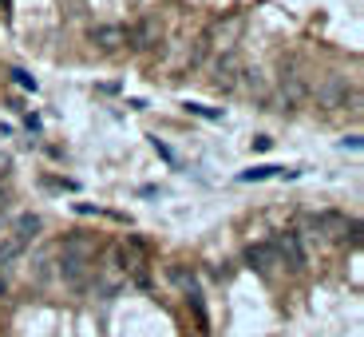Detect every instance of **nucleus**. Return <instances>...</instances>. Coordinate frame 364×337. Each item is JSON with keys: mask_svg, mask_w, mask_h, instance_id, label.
I'll list each match as a JSON object with an SVG mask.
<instances>
[{"mask_svg": "<svg viewBox=\"0 0 364 337\" xmlns=\"http://www.w3.org/2000/svg\"><path fill=\"white\" fill-rule=\"evenodd\" d=\"M55 262H60V278H64V286L83 290L87 278H91V270H95V238H87V234L64 238V247H60Z\"/></svg>", "mask_w": 364, "mask_h": 337, "instance_id": "f257e3e1", "label": "nucleus"}, {"mask_svg": "<svg viewBox=\"0 0 364 337\" xmlns=\"http://www.w3.org/2000/svg\"><path fill=\"white\" fill-rule=\"evenodd\" d=\"M242 56L234 52V48H226V52L214 60V76H210V83L218 91H237V80H242Z\"/></svg>", "mask_w": 364, "mask_h": 337, "instance_id": "f03ea898", "label": "nucleus"}, {"mask_svg": "<svg viewBox=\"0 0 364 337\" xmlns=\"http://www.w3.org/2000/svg\"><path fill=\"white\" fill-rule=\"evenodd\" d=\"M119 258H123V270L131 274V282L135 286H146V247H143V238H135L131 234L123 247H119Z\"/></svg>", "mask_w": 364, "mask_h": 337, "instance_id": "7ed1b4c3", "label": "nucleus"}, {"mask_svg": "<svg viewBox=\"0 0 364 337\" xmlns=\"http://www.w3.org/2000/svg\"><path fill=\"white\" fill-rule=\"evenodd\" d=\"M273 250H277V262H285L289 270H301V266H305V247H301L297 230H282V234L273 238Z\"/></svg>", "mask_w": 364, "mask_h": 337, "instance_id": "20e7f679", "label": "nucleus"}, {"mask_svg": "<svg viewBox=\"0 0 364 337\" xmlns=\"http://www.w3.org/2000/svg\"><path fill=\"white\" fill-rule=\"evenodd\" d=\"M305 95H309V83H305V76L289 72L282 80V88H277V103H282V111H293L305 103Z\"/></svg>", "mask_w": 364, "mask_h": 337, "instance_id": "39448f33", "label": "nucleus"}, {"mask_svg": "<svg viewBox=\"0 0 364 337\" xmlns=\"http://www.w3.org/2000/svg\"><path fill=\"white\" fill-rule=\"evenodd\" d=\"M91 44L100 48V52H115V48H123V44H127V28H119V24L91 28Z\"/></svg>", "mask_w": 364, "mask_h": 337, "instance_id": "423d86ee", "label": "nucleus"}, {"mask_svg": "<svg viewBox=\"0 0 364 337\" xmlns=\"http://www.w3.org/2000/svg\"><path fill=\"white\" fill-rule=\"evenodd\" d=\"M246 258H250V266H254V270H262V274H269L273 266H282V262H277V250H273V242H257V247H250Z\"/></svg>", "mask_w": 364, "mask_h": 337, "instance_id": "0eeeda50", "label": "nucleus"}, {"mask_svg": "<svg viewBox=\"0 0 364 337\" xmlns=\"http://www.w3.org/2000/svg\"><path fill=\"white\" fill-rule=\"evenodd\" d=\"M24 250H28V242L20 234H9L4 242H0V270H9L16 258H24Z\"/></svg>", "mask_w": 364, "mask_h": 337, "instance_id": "6e6552de", "label": "nucleus"}, {"mask_svg": "<svg viewBox=\"0 0 364 337\" xmlns=\"http://www.w3.org/2000/svg\"><path fill=\"white\" fill-rule=\"evenodd\" d=\"M40 230H44V222H40V214H20V219H16V230H12V234H20V238L28 242V247H32V238H36Z\"/></svg>", "mask_w": 364, "mask_h": 337, "instance_id": "1a4fd4ad", "label": "nucleus"}, {"mask_svg": "<svg viewBox=\"0 0 364 337\" xmlns=\"http://www.w3.org/2000/svg\"><path fill=\"white\" fill-rule=\"evenodd\" d=\"M277 175H289L285 167H250V171H242L237 179L242 182H262V179H277Z\"/></svg>", "mask_w": 364, "mask_h": 337, "instance_id": "9d476101", "label": "nucleus"}, {"mask_svg": "<svg viewBox=\"0 0 364 337\" xmlns=\"http://www.w3.org/2000/svg\"><path fill=\"white\" fill-rule=\"evenodd\" d=\"M12 80H16L20 88H28V91H36V80H32V76H28L24 68H12Z\"/></svg>", "mask_w": 364, "mask_h": 337, "instance_id": "9b49d317", "label": "nucleus"}, {"mask_svg": "<svg viewBox=\"0 0 364 337\" xmlns=\"http://www.w3.org/2000/svg\"><path fill=\"white\" fill-rule=\"evenodd\" d=\"M155 151H159V155H163V159H166V163H171V167H178V159H174V151H171V147L163 143V139H155Z\"/></svg>", "mask_w": 364, "mask_h": 337, "instance_id": "f8f14e48", "label": "nucleus"}, {"mask_svg": "<svg viewBox=\"0 0 364 337\" xmlns=\"http://www.w3.org/2000/svg\"><path fill=\"white\" fill-rule=\"evenodd\" d=\"M12 171V155H9V151H4V147H0V179H4V175H9Z\"/></svg>", "mask_w": 364, "mask_h": 337, "instance_id": "ddd939ff", "label": "nucleus"}, {"mask_svg": "<svg viewBox=\"0 0 364 337\" xmlns=\"http://www.w3.org/2000/svg\"><path fill=\"white\" fill-rule=\"evenodd\" d=\"M341 147H345V151H360V135H348Z\"/></svg>", "mask_w": 364, "mask_h": 337, "instance_id": "4468645a", "label": "nucleus"}, {"mask_svg": "<svg viewBox=\"0 0 364 337\" xmlns=\"http://www.w3.org/2000/svg\"><path fill=\"white\" fill-rule=\"evenodd\" d=\"M254 147H257V151H269L273 139H269V135H257V139H254Z\"/></svg>", "mask_w": 364, "mask_h": 337, "instance_id": "2eb2a0df", "label": "nucleus"}, {"mask_svg": "<svg viewBox=\"0 0 364 337\" xmlns=\"http://www.w3.org/2000/svg\"><path fill=\"white\" fill-rule=\"evenodd\" d=\"M0 294H4V278H0Z\"/></svg>", "mask_w": 364, "mask_h": 337, "instance_id": "dca6fc26", "label": "nucleus"}]
</instances>
